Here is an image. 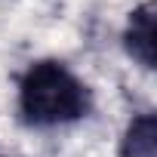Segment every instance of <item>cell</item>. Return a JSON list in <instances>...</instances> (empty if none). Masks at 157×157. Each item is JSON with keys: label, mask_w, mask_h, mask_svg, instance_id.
<instances>
[{"label": "cell", "mask_w": 157, "mask_h": 157, "mask_svg": "<svg viewBox=\"0 0 157 157\" xmlns=\"http://www.w3.org/2000/svg\"><path fill=\"white\" fill-rule=\"evenodd\" d=\"M19 108L34 126H59L90 111V93L62 62H37L22 77Z\"/></svg>", "instance_id": "obj_1"}, {"label": "cell", "mask_w": 157, "mask_h": 157, "mask_svg": "<svg viewBox=\"0 0 157 157\" xmlns=\"http://www.w3.org/2000/svg\"><path fill=\"white\" fill-rule=\"evenodd\" d=\"M123 157H157V123L154 114H139L123 136Z\"/></svg>", "instance_id": "obj_3"}, {"label": "cell", "mask_w": 157, "mask_h": 157, "mask_svg": "<svg viewBox=\"0 0 157 157\" xmlns=\"http://www.w3.org/2000/svg\"><path fill=\"white\" fill-rule=\"evenodd\" d=\"M157 3L145 0L142 6L132 10L129 22H126V52L142 65V68H154L157 62Z\"/></svg>", "instance_id": "obj_2"}]
</instances>
